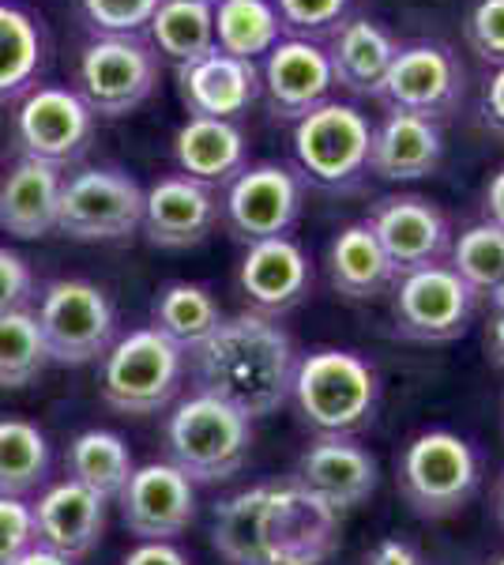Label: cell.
<instances>
[{
    "instance_id": "obj_1",
    "label": "cell",
    "mask_w": 504,
    "mask_h": 565,
    "mask_svg": "<svg viewBox=\"0 0 504 565\" xmlns=\"http://www.w3.org/2000/svg\"><path fill=\"white\" fill-rule=\"evenodd\" d=\"M211 546L230 565H324L339 551V513L298 482H260L218 501Z\"/></svg>"
},
{
    "instance_id": "obj_2",
    "label": "cell",
    "mask_w": 504,
    "mask_h": 565,
    "mask_svg": "<svg viewBox=\"0 0 504 565\" xmlns=\"http://www.w3.org/2000/svg\"><path fill=\"white\" fill-rule=\"evenodd\" d=\"M189 362L200 392L218 396L245 418H268L290 404L301 351L275 317L245 309L223 317V324L189 351Z\"/></svg>"
},
{
    "instance_id": "obj_3",
    "label": "cell",
    "mask_w": 504,
    "mask_h": 565,
    "mask_svg": "<svg viewBox=\"0 0 504 565\" xmlns=\"http://www.w3.org/2000/svg\"><path fill=\"white\" fill-rule=\"evenodd\" d=\"M290 399L317 437H354L377 418L380 377L362 354L320 348L301 354Z\"/></svg>"
},
{
    "instance_id": "obj_4",
    "label": "cell",
    "mask_w": 504,
    "mask_h": 565,
    "mask_svg": "<svg viewBox=\"0 0 504 565\" xmlns=\"http://www.w3.org/2000/svg\"><path fill=\"white\" fill-rule=\"evenodd\" d=\"M399 494L421 521H448L463 513L482 487V457L467 437L426 430L410 437L396 463Z\"/></svg>"
},
{
    "instance_id": "obj_5",
    "label": "cell",
    "mask_w": 504,
    "mask_h": 565,
    "mask_svg": "<svg viewBox=\"0 0 504 565\" xmlns=\"http://www.w3.org/2000/svg\"><path fill=\"white\" fill-rule=\"evenodd\" d=\"M170 463L192 482H226L245 468L253 449V418L211 392H192L167 423Z\"/></svg>"
},
{
    "instance_id": "obj_6",
    "label": "cell",
    "mask_w": 504,
    "mask_h": 565,
    "mask_svg": "<svg viewBox=\"0 0 504 565\" xmlns=\"http://www.w3.org/2000/svg\"><path fill=\"white\" fill-rule=\"evenodd\" d=\"M373 121L354 103L328 98L313 114L294 121V162L298 174L324 193H354L369 178Z\"/></svg>"
},
{
    "instance_id": "obj_7",
    "label": "cell",
    "mask_w": 504,
    "mask_h": 565,
    "mask_svg": "<svg viewBox=\"0 0 504 565\" xmlns=\"http://www.w3.org/2000/svg\"><path fill=\"white\" fill-rule=\"evenodd\" d=\"M185 377V351L159 328L121 335L103 359V399L125 415H154L178 396Z\"/></svg>"
},
{
    "instance_id": "obj_8",
    "label": "cell",
    "mask_w": 504,
    "mask_h": 565,
    "mask_svg": "<svg viewBox=\"0 0 504 565\" xmlns=\"http://www.w3.org/2000/svg\"><path fill=\"white\" fill-rule=\"evenodd\" d=\"M162 57L143 34H98L76 65V95L95 117H125L154 95Z\"/></svg>"
},
{
    "instance_id": "obj_9",
    "label": "cell",
    "mask_w": 504,
    "mask_h": 565,
    "mask_svg": "<svg viewBox=\"0 0 504 565\" xmlns=\"http://www.w3.org/2000/svg\"><path fill=\"white\" fill-rule=\"evenodd\" d=\"M143 226V185L125 170L87 167L64 178L57 231L76 242H121Z\"/></svg>"
},
{
    "instance_id": "obj_10",
    "label": "cell",
    "mask_w": 504,
    "mask_h": 565,
    "mask_svg": "<svg viewBox=\"0 0 504 565\" xmlns=\"http://www.w3.org/2000/svg\"><path fill=\"white\" fill-rule=\"evenodd\" d=\"M39 328L50 362L87 366L95 359H106V351L114 348L117 313L103 287L87 279H57L42 295Z\"/></svg>"
},
{
    "instance_id": "obj_11",
    "label": "cell",
    "mask_w": 504,
    "mask_h": 565,
    "mask_svg": "<svg viewBox=\"0 0 504 565\" xmlns=\"http://www.w3.org/2000/svg\"><path fill=\"white\" fill-rule=\"evenodd\" d=\"M467 95V72L452 45L437 39L403 42L388 76L377 90V103L396 114H415L426 121H448Z\"/></svg>"
},
{
    "instance_id": "obj_12",
    "label": "cell",
    "mask_w": 504,
    "mask_h": 565,
    "mask_svg": "<svg viewBox=\"0 0 504 565\" xmlns=\"http://www.w3.org/2000/svg\"><path fill=\"white\" fill-rule=\"evenodd\" d=\"M479 295L448 264L403 271L392 287V317L403 340L452 343L471 328Z\"/></svg>"
},
{
    "instance_id": "obj_13",
    "label": "cell",
    "mask_w": 504,
    "mask_h": 565,
    "mask_svg": "<svg viewBox=\"0 0 504 565\" xmlns=\"http://www.w3.org/2000/svg\"><path fill=\"white\" fill-rule=\"evenodd\" d=\"M305 212V181L287 162H256L245 167L223 196V218L237 242L290 238Z\"/></svg>"
},
{
    "instance_id": "obj_14",
    "label": "cell",
    "mask_w": 504,
    "mask_h": 565,
    "mask_svg": "<svg viewBox=\"0 0 504 565\" xmlns=\"http://www.w3.org/2000/svg\"><path fill=\"white\" fill-rule=\"evenodd\" d=\"M365 223L377 234L380 249L388 253L392 268L399 276L415 268H429V264H448V253H452V238H455L452 218L429 196L418 193L380 196L369 207Z\"/></svg>"
},
{
    "instance_id": "obj_15",
    "label": "cell",
    "mask_w": 504,
    "mask_h": 565,
    "mask_svg": "<svg viewBox=\"0 0 504 565\" xmlns=\"http://www.w3.org/2000/svg\"><path fill=\"white\" fill-rule=\"evenodd\" d=\"M12 129L23 159L64 167V162H76L90 148L95 114L68 87H31L20 109H15Z\"/></svg>"
},
{
    "instance_id": "obj_16",
    "label": "cell",
    "mask_w": 504,
    "mask_h": 565,
    "mask_svg": "<svg viewBox=\"0 0 504 565\" xmlns=\"http://www.w3.org/2000/svg\"><path fill=\"white\" fill-rule=\"evenodd\" d=\"M125 527L140 543H173L181 532H189L196 516V490L192 479L170 460H154L143 468H132L121 494Z\"/></svg>"
},
{
    "instance_id": "obj_17",
    "label": "cell",
    "mask_w": 504,
    "mask_h": 565,
    "mask_svg": "<svg viewBox=\"0 0 504 565\" xmlns=\"http://www.w3.org/2000/svg\"><path fill=\"white\" fill-rule=\"evenodd\" d=\"M290 482H298L301 490H309L343 516L377 494L380 468L377 457L354 437H317L298 457Z\"/></svg>"
},
{
    "instance_id": "obj_18",
    "label": "cell",
    "mask_w": 504,
    "mask_h": 565,
    "mask_svg": "<svg viewBox=\"0 0 504 565\" xmlns=\"http://www.w3.org/2000/svg\"><path fill=\"white\" fill-rule=\"evenodd\" d=\"M335 90L324 45L305 39H282L260 65V95L279 121H301L324 106Z\"/></svg>"
},
{
    "instance_id": "obj_19",
    "label": "cell",
    "mask_w": 504,
    "mask_h": 565,
    "mask_svg": "<svg viewBox=\"0 0 504 565\" xmlns=\"http://www.w3.org/2000/svg\"><path fill=\"white\" fill-rule=\"evenodd\" d=\"M237 287L253 313L282 317L313 295V260L294 238L253 242L237 268Z\"/></svg>"
},
{
    "instance_id": "obj_20",
    "label": "cell",
    "mask_w": 504,
    "mask_h": 565,
    "mask_svg": "<svg viewBox=\"0 0 504 565\" xmlns=\"http://www.w3.org/2000/svg\"><path fill=\"white\" fill-rule=\"evenodd\" d=\"M218 215H223V204L215 189L185 174L159 178L151 189H143V231L159 249H189V245L207 242Z\"/></svg>"
},
{
    "instance_id": "obj_21",
    "label": "cell",
    "mask_w": 504,
    "mask_h": 565,
    "mask_svg": "<svg viewBox=\"0 0 504 565\" xmlns=\"http://www.w3.org/2000/svg\"><path fill=\"white\" fill-rule=\"evenodd\" d=\"M320 45L339 90L354 98H377L403 42L373 15H346Z\"/></svg>"
},
{
    "instance_id": "obj_22",
    "label": "cell",
    "mask_w": 504,
    "mask_h": 565,
    "mask_svg": "<svg viewBox=\"0 0 504 565\" xmlns=\"http://www.w3.org/2000/svg\"><path fill=\"white\" fill-rule=\"evenodd\" d=\"M178 95L189 117L242 121L249 106L260 98V65L211 50L207 57L178 68Z\"/></svg>"
},
{
    "instance_id": "obj_23",
    "label": "cell",
    "mask_w": 504,
    "mask_h": 565,
    "mask_svg": "<svg viewBox=\"0 0 504 565\" xmlns=\"http://www.w3.org/2000/svg\"><path fill=\"white\" fill-rule=\"evenodd\" d=\"M31 513H34V540H39V546L72 562L90 554L98 540H103L106 498H98L84 482L64 479L57 487L45 490L39 505H31Z\"/></svg>"
},
{
    "instance_id": "obj_24",
    "label": "cell",
    "mask_w": 504,
    "mask_h": 565,
    "mask_svg": "<svg viewBox=\"0 0 504 565\" xmlns=\"http://www.w3.org/2000/svg\"><path fill=\"white\" fill-rule=\"evenodd\" d=\"M444 162V132L437 121L415 114H388L373 125L369 174L380 181H421L433 178Z\"/></svg>"
},
{
    "instance_id": "obj_25",
    "label": "cell",
    "mask_w": 504,
    "mask_h": 565,
    "mask_svg": "<svg viewBox=\"0 0 504 565\" xmlns=\"http://www.w3.org/2000/svg\"><path fill=\"white\" fill-rule=\"evenodd\" d=\"M173 162L178 170L207 189L230 185L249 167V140L237 121L218 117H189L173 132Z\"/></svg>"
},
{
    "instance_id": "obj_26",
    "label": "cell",
    "mask_w": 504,
    "mask_h": 565,
    "mask_svg": "<svg viewBox=\"0 0 504 565\" xmlns=\"http://www.w3.org/2000/svg\"><path fill=\"white\" fill-rule=\"evenodd\" d=\"M61 167L39 159H20L0 178V231L34 242L57 231L61 207Z\"/></svg>"
},
{
    "instance_id": "obj_27",
    "label": "cell",
    "mask_w": 504,
    "mask_h": 565,
    "mask_svg": "<svg viewBox=\"0 0 504 565\" xmlns=\"http://www.w3.org/2000/svg\"><path fill=\"white\" fill-rule=\"evenodd\" d=\"M328 279L351 302H373L380 295H392L399 271L392 268L369 223H351L328 245Z\"/></svg>"
},
{
    "instance_id": "obj_28",
    "label": "cell",
    "mask_w": 504,
    "mask_h": 565,
    "mask_svg": "<svg viewBox=\"0 0 504 565\" xmlns=\"http://www.w3.org/2000/svg\"><path fill=\"white\" fill-rule=\"evenodd\" d=\"M148 39L159 57L173 61L178 68L207 57L215 50V4L207 0H159Z\"/></svg>"
},
{
    "instance_id": "obj_29",
    "label": "cell",
    "mask_w": 504,
    "mask_h": 565,
    "mask_svg": "<svg viewBox=\"0 0 504 565\" xmlns=\"http://www.w3.org/2000/svg\"><path fill=\"white\" fill-rule=\"evenodd\" d=\"M282 34L275 0H215V50L237 61H264Z\"/></svg>"
},
{
    "instance_id": "obj_30",
    "label": "cell",
    "mask_w": 504,
    "mask_h": 565,
    "mask_svg": "<svg viewBox=\"0 0 504 565\" xmlns=\"http://www.w3.org/2000/svg\"><path fill=\"white\" fill-rule=\"evenodd\" d=\"M151 313H154L151 328H159L185 354L192 348H200L223 324V309H218L211 290L200 287V282H167L159 290V298H154Z\"/></svg>"
},
{
    "instance_id": "obj_31",
    "label": "cell",
    "mask_w": 504,
    "mask_h": 565,
    "mask_svg": "<svg viewBox=\"0 0 504 565\" xmlns=\"http://www.w3.org/2000/svg\"><path fill=\"white\" fill-rule=\"evenodd\" d=\"M45 39L26 8L0 0V103L26 95L42 68Z\"/></svg>"
},
{
    "instance_id": "obj_32",
    "label": "cell",
    "mask_w": 504,
    "mask_h": 565,
    "mask_svg": "<svg viewBox=\"0 0 504 565\" xmlns=\"http://www.w3.org/2000/svg\"><path fill=\"white\" fill-rule=\"evenodd\" d=\"M50 445L39 426L23 418H0V498H26L45 482Z\"/></svg>"
},
{
    "instance_id": "obj_33",
    "label": "cell",
    "mask_w": 504,
    "mask_h": 565,
    "mask_svg": "<svg viewBox=\"0 0 504 565\" xmlns=\"http://www.w3.org/2000/svg\"><path fill=\"white\" fill-rule=\"evenodd\" d=\"M68 471L76 482L95 490L98 498H117L132 476V452L117 434L84 430L68 445Z\"/></svg>"
},
{
    "instance_id": "obj_34",
    "label": "cell",
    "mask_w": 504,
    "mask_h": 565,
    "mask_svg": "<svg viewBox=\"0 0 504 565\" xmlns=\"http://www.w3.org/2000/svg\"><path fill=\"white\" fill-rule=\"evenodd\" d=\"M448 268L460 276L479 298H490L504 282V231L493 223H471L452 238Z\"/></svg>"
},
{
    "instance_id": "obj_35",
    "label": "cell",
    "mask_w": 504,
    "mask_h": 565,
    "mask_svg": "<svg viewBox=\"0 0 504 565\" xmlns=\"http://www.w3.org/2000/svg\"><path fill=\"white\" fill-rule=\"evenodd\" d=\"M50 366L39 317L26 309L0 313V388H23Z\"/></svg>"
},
{
    "instance_id": "obj_36",
    "label": "cell",
    "mask_w": 504,
    "mask_h": 565,
    "mask_svg": "<svg viewBox=\"0 0 504 565\" xmlns=\"http://www.w3.org/2000/svg\"><path fill=\"white\" fill-rule=\"evenodd\" d=\"M287 39L324 42L351 15V0H275Z\"/></svg>"
},
{
    "instance_id": "obj_37",
    "label": "cell",
    "mask_w": 504,
    "mask_h": 565,
    "mask_svg": "<svg viewBox=\"0 0 504 565\" xmlns=\"http://www.w3.org/2000/svg\"><path fill=\"white\" fill-rule=\"evenodd\" d=\"M463 42L482 65H504V0H474L463 20Z\"/></svg>"
},
{
    "instance_id": "obj_38",
    "label": "cell",
    "mask_w": 504,
    "mask_h": 565,
    "mask_svg": "<svg viewBox=\"0 0 504 565\" xmlns=\"http://www.w3.org/2000/svg\"><path fill=\"white\" fill-rule=\"evenodd\" d=\"M95 34H143L159 0H79Z\"/></svg>"
},
{
    "instance_id": "obj_39",
    "label": "cell",
    "mask_w": 504,
    "mask_h": 565,
    "mask_svg": "<svg viewBox=\"0 0 504 565\" xmlns=\"http://www.w3.org/2000/svg\"><path fill=\"white\" fill-rule=\"evenodd\" d=\"M34 540V513L23 498H0V565H12Z\"/></svg>"
},
{
    "instance_id": "obj_40",
    "label": "cell",
    "mask_w": 504,
    "mask_h": 565,
    "mask_svg": "<svg viewBox=\"0 0 504 565\" xmlns=\"http://www.w3.org/2000/svg\"><path fill=\"white\" fill-rule=\"evenodd\" d=\"M34 290V279H31V268L20 253L4 249L0 245V313H12V309H23V302L31 298Z\"/></svg>"
},
{
    "instance_id": "obj_41",
    "label": "cell",
    "mask_w": 504,
    "mask_h": 565,
    "mask_svg": "<svg viewBox=\"0 0 504 565\" xmlns=\"http://www.w3.org/2000/svg\"><path fill=\"white\" fill-rule=\"evenodd\" d=\"M482 121L504 136V65L493 68L482 87Z\"/></svg>"
},
{
    "instance_id": "obj_42",
    "label": "cell",
    "mask_w": 504,
    "mask_h": 565,
    "mask_svg": "<svg viewBox=\"0 0 504 565\" xmlns=\"http://www.w3.org/2000/svg\"><path fill=\"white\" fill-rule=\"evenodd\" d=\"M121 565H189V558L173 543H140Z\"/></svg>"
},
{
    "instance_id": "obj_43",
    "label": "cell",
    "mask_w": 504,
    "mask_h": 565,
    "mask_svg": "<svg viewBox=\"0 0 504 565\" xmlns=\"http://www.w3.org/2000/svg\"><path fill=\"white\" fill-rule=\"evenodd\" d=\"M362 565H421V554L403 540H384L365 554Z\"/></svg>"
},
{
    "instance_id": "obj_44",
    "label": "cell",
    "mask_w": 504,
    "mask_h": 565,
    "mask_svg": "<svg viewBox=\"0 0 504 565\" xmlns=\"http://www.w3.org/2000/svg\"><path fill=\"white\" fill-rule=\"evenodd\" d=\"M482 218L504 231V167L490 178V185L482 193Z\"/></svg>"
},
{
    "instance_id": "obj_45",
    "label": "cell",
    "mask_w": 504,
    "mask_h": 565,
    "mask_svg": "<svg viewBox=\"0 0 504 565\" xmlns=\"http://www.w3.org/2000/svg\"><path fill=\"white\" fill-rule=\"evenodd\" d=\"M485 351H490L493 366L504 370V313H490L485 321Z\"/></svg>"
},
{
    "instance_id": "obj_46",
    "label": "cell",
    "mask_w": 504,
    "mask_h": 565,
    "mask_svg": "<svg viewBox=\"0 0 504 565\" xmlns=\"http://www.w3.org/2000/svg\"><path fill=\"white\" fill-rule=\"evenodd\" d=\"M12 565H72V562H68V558H61V554H53V551H45V546L34 543L31 551L20 554V558H15Z\"/></svg>"
},
{
    "instance_id": "obj_47",
    "label": "cell",
    "mask_w": 504,
    "mask_h": 565,
    "mask_svg": "<svg viewBox=\"0 0 504 565\" xmlns=\"http://www.w3.org/2000/svg\"><path fill=\"white\" fill-rule=\"evenodd\" d=\"M490 306H493V313H504V282L490 295Z\"/></svg>"
},
{
    "instance_id": "obj_48",
    "label": "cell",
    "mask_w": 504,
    "mask_h": 565,
    "mask_svg": "<svg viewBox=\"0 0 504 565\" xmlns=\"http://www.w3.org/2000/svg\"><path fill=\"white\" fill-rule=\"evenodd\" d=\"M497 516H501V524H504V476L497 482Z\"/></svg>"
},
{
    "instance_id": "obj_49",
    "label": "cell",
    "mask_w": 504,
    "mask_h": 565,
    "mask_svg": "<svg viewBox=\"0 0 504 565\" xmlns=\"http://www.w3.org/2000/svg\"><path fill=\"white\" fill-rule=\"evenodd\" d=\"M490 565H504V554H497V558H493Z\"/></svg>"
},
{
    "instance_id": "obj_50",
    "label": "cell",
    "mask_w": 504,
    "mask_h": 565,
    "mask_svg": "<svg viewBox=\"0 0 504 565\" xmlns=\"http://www.w3.org/2000/svg\"><path fill=\"white\" fill-rule=\"evenodd\" d=\"M207 4H215V0H207Z\"/></svg>"
}]
</instances>
